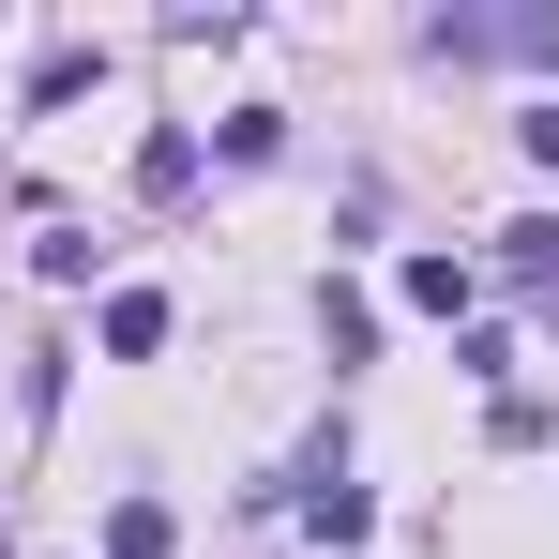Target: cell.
I'll return each mask as SVG.
<instances>
[{
	"instance_id": "3",
	"label": "cell",
	"mask_w": 559,
	"mask_h": 559,
	"mask_svg": "<svg viewBox=\"0 0 559 559\" xmlns=\"http://www.w3.org/2000/svg\"><path fill=\"white\" fill-rule=\"evenodd\" d=\"M106 559H167V499H121L106 514Z\"/></svg>"
},
{
	"instance_id": "6",
	"label": "cell",
	"mask_w": 559,
	"mask_h": 559,
	"mask_svg": "<svg viewBox=\"0 0 559 559\" xmlns=\"http://www.w3.org/2000/svg\"><path fill=\"white\" fill-rule=\"evenodd\" d=\"M545 302H559V287H545Z\"/></svg>"
},
{
	"instance_id": "2",
	"label": "cell",
	"mask_w": 559,
	"mask_h": 559,
	"mask_svg": "<svg viewBox=\"0 0 559 559\" xmlns=\"http://www.w3.org/2000/svg\"><path fill=\"white\" fill-rule=\"evenodd\" d=\"M106 348H121V364H152V348H167V302H152V287H121V302H106Z\"/></svg>"
},
{
	"instance_id": "1",
	"label": "cell",
	"mask_w": 559,
	"mask_h": 559,
	"mask_svg": "<svg viewBox=\"0 0 559 559\" xmlns=\"http://www.w3.org/2000/svg\"><path fill=\"white\" fill-rule=\"evenodd\" d=\"M302 530H318V545H364V530H378V499L348 484V468H318V484H302Z\"/></svg>"
},
{
	"instance_id": "5",
	"label": "cell",
	"mask_w": 559,
	"mask_h": 559,
	"mask_svg": "<svg viewBox=\"0 0 559 559\" xmlns=\"http://www.w3.org/2000/svg\"><path fill=\"white\" fill-rule=\"evenodd\" d=\"M514 136H530V167H559V106H530V121H514Z\"/></svg>"
},
{
	"instance_id": "4",
	"label": "cell",
	"mask_w": 559,
	"mask_h": 559,
	"mask_svg": "<svg viewBox=\"0 0 559 559\" xmlns=\"http://www.w3.org/2000/svg\"><path fill=\"white\" fill-rule=\"evenodd\" d=\"M408 302L424 318H468V258H408Z\"/></svg>"
}]
</instances>
